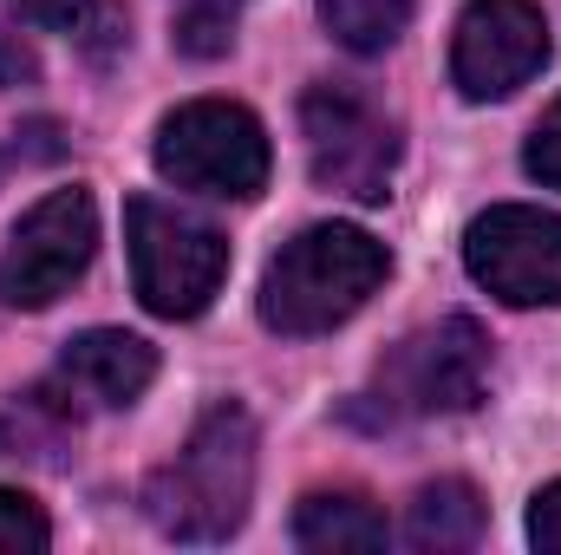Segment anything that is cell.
Returning <instances> with one entry per match:
<instances>
[{
  "mask_svg": "<svg viewBox=\"0 0 561 555\" xmlns=\"http://www.w3.org/2000/svg\"><path fill=\"white\" fill-rule=\"evenodd\" d=\"M255 497V418L242 406H216L196 418L183 451L150 471L144 517L176 543H229Z\"/></svg>",
  "mask_w": 561,
  "mask_h": 555,
  "instance_id": "1",
  "label": "cell"
},
{
  "mask_svg": "<svg viewBox=\"0 0 561 555\" xmlns=\"http://www.w3.org/2000/svg\"><path fill=\"white\" fill-rule=\"evenodd\" d=\"M392 275V256L379 236L353 229V223H313L300 229L262 275V320L287 333V340H307V333H333L340 320H353L379 281Z\"/></svg>",
  "mask_w": 561,
  "mask_h": 555,
  "instance_id": "2",
  "label": "cell"
},
{
  "mask_svg": "<svg viewBox=\"0 0 561 555\" xmlns=\"http://www.w3.org/2000/svg\"><path fill=\"white\" fill-rule=\"evenodd\" d=\"M125 242H131L138 301L157 320H196L229 281V242L176 203L131 196L125 203Z\"/></svg>",
  "mask_w": 561,
  "mask_h": 555,
  "instance_id": "3",
  "label": "cell"
},
{
  "mask_svg": "<svg viewBox=\"0 0 561 555\" xmlns=\"http://www.w3.org/2000/svg\"><path fill=\"white\" fill-rule=\"evenodd\" d=\"M268 163H275L268 132L249 105L196 99V105H183L157 125V170L190 196L249 203V196L268 190Z\"/></svg>",
  "mask_w": 561,
  "mask_h": 555,
  "instance_id": "4",
  "label": "cell"
},
{
  "mask_svg": "<svg viewBox=\"0 0 561 555\" xmlns=\"http://www.w3.org/2000/svg\"><path fill=\"white\" fill-rule=\"evenodd\" d=\"M300 132H307V163L313 183L353 203H386L392 196V170H399V125L359 92V86H313L300 99Z\"/></svg>",
  "mask_w": 561,
  "mask_h": 555,
  "instance_id": "5",
  "label": "cell"
},
{
  "mask_svg": "<svg viewBox=\"0 0 561 555\" xmlns=\"http://www.w3.org/2000/svg\"><path fill=\"white\" fill-rule=\"evenodd\" d=\"M490 386V333L463 314L405 333L379 360V399L392 412L437 418V412H470Z\"/></svg>",
  "mask_w": 561,
  "mask_h": 555,
  "instance_id": "6",
  "label": "cell"
},
{
  "mask_svg": "<svg viewBox=\"0 0 561 555\" xmlns=\"http://www.w3.org/2000/svg\"><path fill=\"white\" fill-rule=\"evenodd\" d=\"M99 249V209L85 190H53L46 203H33L7 249H0V307H53L72 281L92 269Z\"/></svg>",
  "mask_w": 561,
  "mask_h": 555,
  "instance_id": "7",
  "label": "cell"
},
{
  "mask_svg": "<svg viewBox=\"0 0 561 555\" xmlns=\"http://www.w3.org/2000/svg\"><path fill=\"white\" fill-rule=\"evenodd\" d=\"M463 269L510 307H561V216L503 203L470 223Z\"/></svg>",
  "mask_w": 561,
  "mask_h": 555,
  "instance_id": "8",
  "label": "cell"
},
{
  "mask_svg": "<svg viewBox=\"0 0 561 555\" xmlns=\"http://www.w3.org/2000/svg\"><path fill=\"white\" fill-rule=\"evenodd\" d=\"M549 66V20L536 0H470L450 39V79L463 99L490 105L523 92Z\"/></svg>",
  "mask_w": 561,
  "mask_h": 555,
  "instance_id": "9",
  "label": "cell"
},
{
  "mask_svg": "<svg viewBox=\"0 0 561 555\" xmlns=\"http://www.w3.org/2000/svg\"><path fill=\"white\" fill-rule=\"evenodd\" d=\"M150 380H157V347L125 333V327H85L59 353V386L99 412H118V406L144 399Z\"/></svg>",
  "mask_w": 561,
  "mask_h": 555,
  "instance_id": "10",
  "label": "cell"
},
{
  "mask_svg": "<svg viewBox=\"0 0 561 555\" xmlns=\"http://www.w3.org/2000/svg\"><path fill=\"white\" fill-rule=\"evenodd\" d=\"M79 424V399L66 386H39L26 399L0 406V457H26V464H59L66 438Z\"/></svg>",
  "mask_w": 561,
  "mask_h": 555,
  "instance_id": "11",
  "label": "cell"
},
{
  "mask_svg": "<svg viewBox=\"0 0 561 555\" xmlns=\"http://www.w3.org/2000/svg\"><path fill=\"white\" fill-rule=\"evenodd\" d=\"M386 517L353 497V490H313L294 510V543L300 550H386Z\"/></svg>",
  "mask_w": 561,
  "mask_h": 555,
  "instance_id": "12",
  "label": "cell"
},
{
  "mask_svg": "<svg viewBox=\"0 0 561 555\" xmlns=\"http://www.w3.org/2000/svg\"><path fill=\"white\" fill-rule=\"evenodd\" d=\"M483 536V497L477 484L463 477H437L412 497V517H405V543L419 550H470Z\"/></svg>",
  "mask_w": 561,
  "mask_h": 555,
  "instance_id": "13",
  "label": "cell"
},
{
  "mask_svg": "<svg viewBox=\"0 0 561 555\" xmlns=\"http://www.w3.org/2000/svg\"><path fill=\"white\" fill-rule=\"evenodd\" d=\"M13 13L26 26H46V33L79 39L92 59H112L125 46V13L112 0H13Z\"/></svg>",
  "mask_w": 561,
  "mask_h": 555,
  "instance_id": "14",
  "label": "cell"
},
{
  "mask_svg": "<svg viewBox=\"0 0 561 555\" xmlns=\"http://www.w3.org/2000/svg\"><path fill=\"white\" fill-rule=\"evenodd\" d=\"M412 7L419 0H320V26L346 53H386L412 26Z\"/></svg>",
  "mask_w": 561,
  "mask_h": 555,
  "instance_id": "15",
  "label": "cell"
},
{
  "mask_svg": "<svg viewBox=\"0 0 561 555\" xmlns=\"http://www.w3.org/2000/svg\"><path fill=\"white\" fill-rule=\"evenodd\" d=\"M236 7H242V0H190V7L176 13V46H183L190 59L229 53V39H236Z\"/></svg>",
  "mask_w": 561,
  "mask_h": 555,
  "instance_id": "16",
  "label": "cell"
},
{
  "mask_svg": "<svg viewBox=\"0 0 561 555\" xmlns=\"http://www.w3.org/2000/svg\"><path fill=\"white\" fill-rule=\"evenodd\" d=\"M46 543H53L46 510L20 490H0V555H39Z\"/></svg>",
  "mask_w": 561,
  "mask_h": 555,
  "instance_id": "17",
  "label": "cell"
},
{
  "mask_svg": "<svg viewBox=\"0 0 561 555\" xmlns=\"http://www.w3.org/2000/svg\"><path fill=\"white\" fill-rule=\"evenodd\" d=\"M523 163H529V177L536 183H549V190H561V99L542 112V125L529 132V150H523Z\"/></svg>",
  "mask_w": 561,
  "mask_h": 555,
  "instance_id": "18",
  "label": "cell"
},
{
  "mask_svg": "<svg viewBox=\"0 0 561 555\" xmlns=\"http://www.w3.org/2000/svg\"><path fill=\"white\" fill-rule=\"evenodd\" d=\"M529 543L561 555V484L536 490V503H529Z\"/></svg>",
  "mask_w": 561,
  "mask_h": 555,
  "instance_id": "19",
  "label": "cell"
},
{
  "mask_svg": "<svg viewBox=\"0 0 561 555\" xmlns=\"http://www.w3.org/2000/svg\"><path fill=\"white\" fill-rule=\"evenodd\" d=\"M33 79H39L33 46H26L20 33H7V26H0V92H7V86H33Z\"/></svg>",
  "mask_w": 561,
  "mask_h": 555,
  "instance_id": "20",
  "label": "cell"
}]
</instances>
